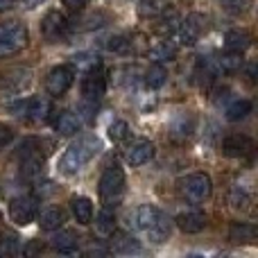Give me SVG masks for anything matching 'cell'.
<instances>
[{"instance_id": "obj_18", "label": "cell", "mask_w": 258, "mask_h": 258, "mask_svg": "<svg viewBox=\"0 0 258 258\" xmlns=\"http://www.w3.org/2000/svg\"><path fill=\"white\" fill-rule=\"evenodd\" d=\"M161 215V211L156 209V206L152 204H143L138 206L136 211H134V227L136 229H143V231H147V229L154 224V220Z\"/></svg>"}, {"instance_id": "obj_14", "label": "cell", "mask_w": 258, "mask_h": 258, "mask_svg": "<svg viewBox=\"0 0 258 258\" xmlns=\"http://www.w3.org/2000/svg\"><path fill=\"white\" fill-rule=\"evenodd\" d=\"M177 227L183 233H200L206 227V215L200 211H186V213L177 215Z\"/></svg>"}, {"instance_id": "obj_11", "label": "cell", "mask_w": 258, "mask_h": 258, "mask_svg": "<svg viewBox=\"0 0 258 258\" xmlns=\"http://www.w3.org/2000/svg\"><path fill=\"white\" fill-rule=\"evenodd\" d=\"M104 91H107V80H104L102 73L93 68L82 82V95L86 100H91V102H95V100H100L104 95Z\"/></svg>"}, {"instance_id": "obj_31", "label": "cell", "mask_w": 258, "mask_h": 258, "mask_svg": "<svg viewBox=\"0 0 258 258\" xmlns=\"http://www.w3.org/2000/svg\"><path fill=\"white\" fill-rule=\"evenodd\" d=\"M113 251H118V254H136V251H141V245H138V240L125 236V233H118L116 240H113Z\"/></svg>"}, {"instance_id": "obj_28", "label": "cell", "mask_w": 258, "mask_h": 258, "mask_svg": "<svg viewBox=\"0 0 258 258\" xmlns=\"http://www.w3.org/2000/svg\"><path fill=\"white\" fill-rule=\"evenodd\" d=\"M165 7H168V0H141V5H138V16L156 18Z\"/></svg>"}, {"instance_id": "obj_3", "label": "cell", "mask_w": 258, "mask_h": 258, "mask_svg": "<svg viewBox=\"0 0 258 258\" xmlns=\"http://www.w3.org/2000/svg\"><path fill=\"white\" fill-rule=\"evenodd\" d=\"M179 192H181L188 202L200 204V202H204L211 197L213 183H211V177L206 172H192L179 181Z\"/></svg>"}, {"instance_id": "obj_10", "label": "cell", "mask_w": 258, "mask_h": 258, "mask_svg": "<svg viewBox=\"0 0 258 258\" xmlns=\"http://www.w3.org/2000/svg\"><path fill=\"white\" fill-rule=\"evenodd\" d=\"M254 150V141L245 134H231L222 141V154L227 156H233V159H240V156H247L251 154Z\"/></svg>"}, {"instance_id": "obj_27", "label": "cell", "mask_w": 258, "mask_h": 258, "mask_svg": "<svg viewBox=\"0 0 258 258\" xmlns=\"http://www.w3.org/2000/svg\"><path fill=\"white\" fill-rule=\"evenodd\" d=\"M165 80H168V71H165L161 63L154 61L145 71V84L150 86V89H161V86L165 84Z\"/></svg>"}, {"instance_id": "obj_26", "label": "cell", "mask_w": 258, "mask_h": 258, "mask_svg": "<svg viewBox=\"0 0 258 258\" xmlns=\"http://www.w3.org/2000/svg\"><path fill=\"white\" fill-rule=\"evenodd\" d=\"M95 229H98L102 236H111V233L116 231V215H113V211L109 209V206L98 213V218H95Z\"/></svg>"}, {"instance_id": "obj_34", "label": "cell", "mask_w": 258, "mask_h": 258, "mask_svg": "<svg viewBox=\"0 0 258 258\" xmlns=\"http://www.w3.org/2000/svg\"><path fill=\"white\" fill-rule=\"evenodd\" d=\"M220 3H222V7L227 9L229 14H233V16L247 14L251 7V0H220Z\"/></svg>"}, {"instance_id": "obj_43", "label": "cell", "mask_w": 258, "mask_h": 258, "mask_svg": "<svg viewBox=\"0 0 258 258\" xmlns=\"http://www.w3.org/2000/svg\"><path fill=\"white\" fill-rule=\"evenodd\" d=\"M0 222H3V213H0Z\"/></svg>"}, {"instance_id": "obj_35", "label": "cell", "mask_w": 258, "mask_h": 258, "mask_svg": "<svg viewBox=\"0 0 258 258\" xmlns=\"http://www.w3.org/2000/svg\"><path fill=\"white\" fill-rule=\"evenodd\" d=\"M249 204H251V200H249V195H247L242 188H233L231 190V206L236 211H247L249 209Z\"/></svg>"}, {"instance_id": "obj_24", "label": "cell", "mask_w": 258, "mask_h": 258, "mask_svg": "<svg viewBox=\"0 0 258 258\" xmlns=\"http://www.w3.org/2000/svg\"><path fill=\"white\" fill-rule=\"evenodd\" d=\"M224 43L229 50H236V52H245L251 45V34L247 30H229L224 36Z\"/></svg>"}, {"instance_id": "obj_23", "label": "cell", "mask_w": 258, "mask_h": 258, "mask_svg": "<svg viewBox=\"0 0 258 258\" xmlns=\"http://www.w3.org/2000/svg\"><path fill=\"white\" fill-rule=\"evenodd\" d=\"M54 129H57L59 136H73V134L80 132V118L73 111H61L54 120Z\"/></svg>"}, {"instance_id": "obj_30", "label": "cell", "mask_w": 258, "mask_h": 258, "mask_svg": "<svg viewBox=\"0 0 258 258\" xmlns=\"http://www.w3.org/2000/svg\"><path fill=\"white\" fill-rule=\"evenodd\" d=\"M18 251V236L16 231H0V258L14 256Z\"/></svg>"}, {"instance_id": "obj_42", "label": "cell", "mask_w": 258, "mask_h": 258, "mask_svg": "<svg viewBox=\"0 0 258 258\" xmlns=\"http://www.w3.org/2000/svg\"><path fill=\"white\" fill-rule=\"evenodd\" d=\"M39 3H41V0H21V5H23V7H27V9H34Z\"/></svg>"}, {"instance_id": "obj_37", "label": "cell", "mask_w": 258, "mask_h": 258, "mask_svg": "<svg viewBox=\"0 0 258 258\" xmlns=\"http://www.w3.org/2000/svg\"><path fill=\"white\" fill-rule=\"evenodd\" d=\"M109 50L118 52V54L129 52V39H125V36H111V39H109Z\"/></svg>"}, {"instance_id": "obj_4", "label": "cell", "mask_w": 258, "mask_h": 258, "mask_svg": "<svg viewBox=\"0 0 258 258\" xmlns=\"http://www.w3.org/2000/svg\"><path fill=\"white\" fill-rule=\"evenodd\" d=\"M125 192V170L120 165H109L100 177V197L107 202V206H111L113 202H118Z\"/></svg>"}, {"instance_id": "obj_12", "label": "cell", "mask_w": 258, "mask_h": 258, "mask_svg": "<svg viewBox=\"0 0 258 258\" xmlns=\"http://www.w3.org/2000/svg\"><path fill=\"white\" fill-rule=\"evenodd\" d=\"M71 211H73V218L77 220V224H91L93 222V202L84 195H75L71 200Z\"/></svg>"}, {"instance_id": "obj_20", "label": "cell", "mask_w": 258, "mask_h": 258, "mask_svg": "<svg viewBox=\"0 0 258 258\" xmlns=\"http://www.w3.org/2000/svg\"><path fill=\"white\" fill-rule=\"evenodd\" d=\"M159 16L161 18H159V23H156V32H159L161 36H170L179 27V21H181V18H179V12L172 7H165Z\"/></svg>"}, {"instance_id": "obj_40", "label": "cell", "mask_w": 258, "mask_h": 258, "mask_svg": "<svg viewBox=\"0 0 258 258\" xmlns=\"http://www.w3.org/2000/svg\"><path fill=\"white\" fill-rule=\"evenodd\" d=\"M63 5H66V9H71V12H82V9L89 5V0H63Z\"/></svg>"}, {"instance_id": "obj_32", "label": "cell", "mask_w": 258, "mask_h": 258, "mask_svg": "<svg viewBox=\"0 0 258 258\" xmlns=\"http://www.w3.org/2000/svg\"><path fill=\"white\" fill-rule=\"evenodd\" d=\"M27 82H30V71L16 68V71H12L7 77H5L3 84H5V86H14V89H21V86H25Z\"/></svg>"}, {"instance_id": "obj_22", "label": "cell", "mask_w": 258, "mask_h": 258, "mask_svg": "<svg viewBox=\"0 0 258 258\" xmlns=\"http://www.w3.org/2000/svg\"><path fill=\"white\" fill-rule=\"evenodd\" d=\"M147 54H150L156 63L172 61V59L177 57V45H174L172 41H156L152 48H147Z\"/></svg>"}, {"instance_id": "obj_19", "label": "cell", "mask_w": 258, "mask_h": 258, "mask_svg": "<svg viewBox=\"0 0 258 258\" xmlns=\"http://www.w3.org/2000/svg\"><path fill=\"white\" fill-rule=\"evenodd\" d=\"M258 236L256 227L249 222H233L229 227V240L231 242H254Z\"/></svg>"}, {"instance_id": "obj_6", "label": "cell", "mask_w": 258, "mask_h": 258, "mask_svg": "<svg viewBox=\"0 0 258 258\" xmlns=\"http://www.w3.org/2000/svg\"><path fill=\"white\" fill-rule=\"evenodd\" d=\"M179 41H181L183 45H192L197 43V41L202 39V34L206 32V18L204 14H188L183 21H179Z\"/></svg>"}, {"instance_id": "obj_8", "label": "cell", "mask_w": 258, "mask_h": 258, "mask_svg": "<svg viewBox=\"0 0 258 258\" xmlns=\"http://www.w3.org/2000/svg\"><path fill=\"white\" fill-rule=\"evenodd\" d=\"M73 77L75 75H73L71 66H54L52 71L48 73V77H45V89H48L50 95L59 98V95H63L68 89H71Z\"/></svg>"}, {"instance_id": "obj_1", "label": "cell", "mask_w": 258, "mask_h": 258, "mask_svg": "<svg viewBox=\"0 0 258 258\" xmlns=\"http://www.w3.org/2000/svg\"><path fill=\"white\" fill-rule=\"evenodd\" d=\"M100 152V141L95 136H82L75 143H71L66 152H63L61 161H59V170H61L66 177L77 174L95 154Z\"/></svg>"}, {"instance_id": "obj_41", "label": "cell", "mask_w": 258, "mask_h": 258, "mask_svg": "<svg viewBox=\"0 0 258 258\" xmlns=\"http://www.w3.org/2000/svg\"><path fill=\"white\" fill-rule=\"evenodd\" d=\"M14 5H16V0H0V12H7V9H12Z\"/></svg>"}, {"instance_id": "obj_39", "label": "cell", "mask_w": 258, "mask_h": 258, "mask_svg": "<svg viewBox=\"0 0 258 258\" xmlns=\"http://www.w3.org/2000/svg\"><path fill=\"white\" fill-rule=\"evenodd\" d=\"M12 141H14V129L9 125H5V122H0V147L9 145Z\"/></svg>"}, {"instance_id": "obj_16", "label": "cell", "mask_w": 258, "mask_h": 258, "mask_svg": "<svg viewBox=\"0 0 258 258\" xmlns=\"http://www.w3.org/2000/svg\"><path fill=\"white\" fill-rule=\"evenodd\" d=\"M63 222H66V211L57 209V206H50V209L41 211V215H39V224L43 231H57V229L63 227Z\"/></svg>"}, {"instance_id": "obj_15", "label": "cell", "mask_w": 258, "mask_h": 258, "mask_svg": "<svg viewBox=\"0 0 258 258\" xmlns=\"http://www.w3.org/2000/svg\"><path fill=\"white\" fill-rule=\"evenodd\" d=\"M25 113L32 122H45L52 113V104H50L48 98H32L25 104Z\"/></svg>"}, {"instance_id": "obj_5", "label": "cell", "mask_w": 258, "mask_h": 258, "mask_svg": "<svg viewBox=\"0 0 258 258\" xmlns=\"http://www.w3.org/2000/svg\"><path fill=\"white\" fill-rule=\"evenodd\" d=\"M39 213V200L32 195H21L14 197L9 204V218L18 224V227H27Z\"/></svg>"}, {"instance_id": "obj_13", "label": "cell", "mask_w": 258, "mask_h": 258, "mask_svg": "<svg viewBox=\"0 0 258 258\" xmlns=\"http://www.w3.org/2000/svg\"><path fill=\"white\" fill-rule=\"evenodd\" d=\"M21 159V174L25 179H36L41 172H43V163L45 156L41 152H32V154H23L18 156Z\"/></svg>"}, {"instance_id": "obj_36", "label": "cell", "mask_w": 258, "mask_h": 258, "mask_svg": "<svg viewBox=\"0 0 258 258\" xmlns=\"http://www.w3.org/2000/svg\"><path fill=\"white\" fill-rule=\"evenodd\" d=\"M147 48H150V41H147V36L141 34V32H138V34H134L132 39H129V50H132V52L145 54Z\"/></svg>"}, {"instance_id": "obj_38", "label": "cell", "mask_w": 258, "mask_h": 258, "mask_svg": "<svg viewBox=\"0 0 258 258\" xmlns=\"http://www.w3.org/2000/svg\"><path fill=\"white\" fill-rule=\"evenodd\" d=\"M174 134H179V136H190L192 134V118H188V122H186V116H183L181 120L174 125Z\"/></svg>"}, {"instance_id": "obj_21", "label": "cell", "mask_w": 258, "mask_h": 258, "mask_svg": "<svg viewBox=\"0 0 258 258\" xmlns=\"http://www.w3.org/2000/svg\"><path fill=\"white\" fill-rule=\"evenodd\" d=\"M52 247L59 251V254H75L77 251V233L71 231V229H63V231H59L57 236L52 238Z\"/></svg>"}, {"instance_id": "obj_9", "label": "cell", "mask_w": 258, "mask_h": 258, "mask_svg": "<svg viewBox=\"0 0 258 258\" xmlns=\"http://www.w3.org/2000/svg\"><path fill=\"white\" fill-rule=\"evenodd\" d=\"M154 154H156L154 143L147 141V138H141V141H136L132 147H127L125 159L132 168H138V165H145L150 159H154Z\"/></svg>"}, {"instance_id": "obj_25", "label": "cell", "mask_w": 258, "mask_h": 258, "mask_svg": "<svg viewBox=\"0 0 258 258\" xmlns=\"http://www.w3.org/2000/svg\"><path fill=\"white\" fill-rule=\"evenodd\" d=\"M242 63H245L242 52H236V50H229L227 54H222V57L218 59V68L222 73H238L242 68Z\"/></svg>"}, {"instance_id": "obj_17", "label": "cell", "mask_w": 258, "mask_h": 258, "mask_svg": "<svg viewBox=\"0 0 258 258\" xmlns=\"http://www.w3.org/2000/svg\"><path fill=\"white\" fill-rule=\"evenodd\" d=\"M170 233H172V220H170L168 215H163V213H161L159 218L154 220V224L147 229V236H150V240L156 242V245H161V242L168 240Z\"/></svg>"}, {"instance_id": "obj_2", "label": "cell", "mask_w": 258, "mask_h": 258, "mask_svg": "<svg viewBox=\"0 0 258 258\" xmlns=\"http://www.w3.org/2000/svg\"><path fill=\"white\" fill-rule=\"evenodd\" d=\"M30 41L27 27L18 21L0 23V57H9V54L21 52Z\"/></svg>"}, {"instance_id": "obj_7", "label": "cell", "mask_w": 258, "mask_h": 258, "mask_svg": "<svg viewBox=\"0 0 258 258\" xmlns=\"http://www.w3.org/2000/svg\"><path fill=\"white\" fill-rule=\"evenodd\" d=\"M66 30H68V21L59 9H50L43 16V21H41V34H43L45 41H50V43H57L59 39H63Z\"/></svg>"}, {"instance_id": "obj_33", "label": "cell", "mask_w": 258, "mask_h": 258, "mask_svg": "<svg viewBox=\"0 0 258 258\" xmlns=\"http://www.w3.org/2000/svg\"><path fill=\"white\" fill-rule=\"evenodd\" d=\"M129 125L125 120H116V122H111V127H109V138H111L113 143H122V141H127L129 138Z\"/></svg>"}, {"instance_id": "obj_29", "label": "cell", "mask_w": 258, "mask_h": 258, "mask_svg": "<svg viewBox=\"0 0 258 258\" xmlns=\"http://www.w3.org/2000/svg\"><path fill=\"white\" fill-rule=\"evenodd\" d=\"M249 113H251V102H249V100H236V102H231L227 107V118L231 122L245 120Z\"/></svg>"}]
</instances>
